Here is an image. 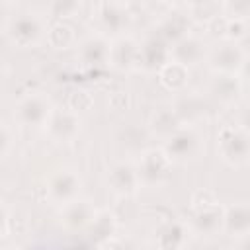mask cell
<instances>
[{"instance_id": "1", "label": "cell", "mask_w": 250, "mask_h": 250, "mask_svg": "<svg viewBox=\"0 0 250 250\" xmlns=\"http://www.w3.org/2000/svg\"><path fill=\"white\" fill-rule=\"evenodd\" d=\"M217 152L230 168H242L250 158V137L244 125H225L217 135Z\"/></svg>"}, {"instance_id": "2", "label": "cell", "mask_w": 250, "mask_h": 250, "mask_svg": "<svg viewBox=\"0 0 250 250\" xmlns=\"http://www.w3.org/2000/svg\"><path fill=\"white\" fill-rule=\"evenodd\" d=\"M6 35L20 49L37 47L47 35V21L35 12H21L6 23Z\"/></svg>"}, {"instance_id": "3", "label": "cell", "mask_w": 250, "mask_h": 250, "mask_svg": "<svg viewBox=\"0 0 250 250\" xmlns=\"http://www.w3.org/2000/svg\"><path fill=\"white\" fill-rule=\"evenodd\" d=\"M205 139L195 125H180L170 137L164 139V150L172 162H191L203 152Z\"/></svg>"}, {"instance_id": "4", "label": "cell", "mask_w": 250, "mask_h": 250, "mask_svg": "<svg viewBox=\"0 0 250 250\" xmlns=\"http://www.w3.org/2000/svg\"><path fill=\"white\" fill-rule=\"evenodd\" d=\"M172 160L164 148H148L145 150L139 160L135 162L141 188H160L170 180L172 174Z\"/></svg>"}, {"instance_id": "5", "label": "cell", "mask_w": 250, "mask_h": 250, "mask_svg": "<svg viewBox=\"0 0 250 250\" xmlns=\"http://www.w3.org/2000/svg\"><path fill=\"white\" fill-rule=\"evenodd\" d=\"M94 20L100 33L123 35L131 23V10L125 0H100L94 10Z\"/></svg>"}, {"instance_id": "6", "label": "cell", "mask_w": 250, "mask_h": 250, "mask_svg": "<svg viewBox=\"0 0 250 250\" xmlns=\"http://www.w3.org/2000/svg\"><path fill=\"white\" fill-rule=\"evenodd\" d=\"M51 111H53V102L45 92H29L18 100L14 115H16V121L21 125L39 127V125H45Z\"/></svg>"}, {"instance_id": "7", "label": "cell", "mask_w": 250, "mask_h": 250, "mask_svg": "<svg viewBox=\"0 0 250 250\" xmlns=\"http://www.w3.org/2000/svg\"><path fill=\"white\" fill-rule=\"evenodd\" d=\"M205 57L213 72L238 74V70L246 62V51L238 45V41H227V39L217 43Z\"/></svg>"}, {"instance_id": "8", "label": "cell", "mask_w": 250, "mask_h": 250, "mask_svg": "<svg viewBox=\"0 0 250 250\" xmlns=\"http://www.w3.org/2000/svg\"><path fill=\"white\" fill-rule=\"evenodd\" d=\"M80 115L72 107H62L51 111V115L45 121V129L49 137L57 143H70L78 137L80 133Z\"/></svg>"}, {"instance_id": "9", "label": "cell", "mask_w": 250, "mask_h": 250, "mask_svg": "<svg viewBox=\"0 0 250 250\" xmlns=\"http://www.w3.org/2000/svg\"><path fill=\"white\" fill-rule=\"evenodd\" d=\"M141 61V41L131 35H117L109 43L107 64L117 70H135Z\"/></svg>"}, {"instance_id": "10", "label": "cell", "mask_w": 250, "mask_h": 250, "mask_svg": "<svg viewBox=\"0 0 250 250\" xmlns=\"http://www.w3.org/2000/svg\"><path fill=\"white\" fill-rule=\"evenodd\" d=\"M80 188H82L80 176L70 168H62V170H57L49 178V182H47V197L53 203L62 205V203L78 197L80 195Z\"/></svg>"}, {"instance_id": "11", "label": "cell", "mask_w": 250, "mask_h": 250, "mask_svg": "<svg viewBox=\"0 0 250 250\" xmlns=\"http://www.w3.org/2000/svg\"><path fill=\"white\" fill-rule=\"evenodd\" d=\"M107 186L119 197H127V195L133 197L139 191V188H141L135 162L121 160V162L113 164L111 170H109V174H107Z\"/></svg>"}, {"instance_id": "12", "label": "cell", "mask_w": 250, "mask_h": 250, "mask_svg": "<svg viewBox=\"0 0 250 250\" xmlns=\"http://www.w3.org/2000/svg\"><path fill=\"white\" fill-rule=\"evenodd\" d=\"M207 55V49H205V41L193 33H188L184 37H180L178 41L172 43L170 47V59L184 64V66H193L197 62H201Z\"/></svg>"}, {"instance_id": "13", "label": "cell", "mask_w": 250, "mask_h": 250, "mask_svg": "<svg viewBox=\"0 0 250 250\" xmlns=\"http://www.w3.org/2000/svg\"><path fill=\"white\" fill-rule=\"evenodd\" d=\"M96 215V207L90 199H82V197H74L66 203L61 205V223L66 227V229H72V230H78V229H84L90 225V221L94 219Z\"/></svg>"}, {"instance_id": "14", "label": "cell", "mask_w": 250, "mask_h": 250, "mask_svg": "<svg viewBox=\"0 0 250 250\" xmlns=\"http://www.w3.org/2000/svg\"><path fill=\"white\" fill-rule=\"evenodd\" d=\"M109 39L104 33H94L88 35L84 41H80L78 45V59L84 66L96 68L102 64H107V57H109Z\"/></svg>"}, {"instance_id": "15", "label": "cell", "mask_w": 250, "mask_h": 250, "mask_svg": "<svg viewBox=\"0 0 250 250\" xmlns=\"http://www.w3.org/2000/svg\"><path fill=\"white\" fill-rule=\"evenodd\" d=\"M223 232L232 238H246L250 232V205L246 201L223 207Z\"/></svg>"}, {"instance_id": "16", "label": "cell", "mask_w": 250, "mask_h": 250, "mask_svg": "<svg viewBox=\"0 0 250 250\" xmlns=\"http://www.w3.org/2000/svg\"><path fill=\"white\" fill-rule=\"evenodd\" d=\"M193 211H195L193 223H191L193 232L203 236H215L223 230V205H219V201L197 207Z\"/></svg>"}, {"instance_id": "17", "label": "cell", "mask_w": 250, "mask_h": 250, "mask_svg": "<svg viewBox=\"0 0 250 250\" xmlns=\"http://www.w3.org/2000/svg\"><path fill=\"white\" fill-rule=\"evenodd\" d=\"M191 227L182 219H168L154 230V242L162 248H178L188 244Z\"/></svg>"}, {"instance_id": "18", "label": "cell", "mask_w": 250, "mask_h": 250, "mask_svg": "<svg viewBox=\"0 0 250 250\" xmlns=\"http://www.w3.org/2000/svg\"><path fill=\"white\" fill-rule=\"evenodd\" d=\"M189 33V14L184 10H170L162 16V20L158 21V29L156 35L160 39H164L166 43H174L180 37Z\"/></svg>"}, {"instance_id": "19", "label": "cell", "mask_w": 250, "mask_h": 250, "mask_svg": "<svg viewBox=\"0 0 250 250\" xmlns=\"http://www.w3.org/2000/svg\"><path fill=\"white\" fill-rule=\"evenodd\" d=\"M170 59V47L166 45L164 39H160L158 35L146 37L141 43V61H139V68H146V70H158L166 61Z\"/></svg>"}, {"instance_id": "20", "label": "cell", "mask_w": 250, "mask_h": 250, "mask_svg": "<svg viewBox=\"0 0 250 250\" xmlns=\"http://www.w3.org/2000/svg\"><path fill=\"white\" fill-rule=\"evenodd\" d=\"M209 92L225 102V104H230L234 102L240 94H242V84H240V78L238 74H229V72H215L211 82H209Z\"/></svg>"}, {"instance_id": "21", "label": "cell", "mask_w": 250, "mask_h": 250, "mask_svg": "<svg viewBox=\"0 0 250 250\" xmlns=\"http://www.w3.org/2000/svg\"><path fill=\"white\" fill-rule=\"evenodd\" d=\"M180 121L188 123V125H195L199 119L205 117L207 113V104L201 96L197 94H184L176 104H172Z\"/></svg>"}, {"instance_id": "22", "label": "cell", "mask_w": 250, "mask_h": 250, "mask_svg": "<svg viewBox=\"0 0 250 250\" xmlns=\"http://www.w3.org/2000/svg\"><path fill=\"white\" fill-rule=\"evenodd\" d=\"M180 125H182V121H180V117H178V113H176V109H174L172 104L158 107L150 115V119H148V127H150L152 135H156L160 139L170 137Z\"/></svg>"}, {"instance_id": "23", "label": "cell", "mask_w": 250, "mask_h": 250, "mask_svg": "<svg viewBox=\"0 0 250 250\" xmlns=\"http://www.w3.org/2000/svg\"><path fill=\"white\" fill-rule=\"evenodd\" d=\"M158 78L160 84L170 90V92H184V88L188 86V78H189V70L188 66L168 59L160 68H158Z\"/></svg>"}, {"instance_id": "24", "label": "cell", "mask_w": 250, "mask_h": 250, "mask_svg": "<svg viewBox=\"0 0 250 250\" xmlns=\"http://www.w3.org/2000/svg\"><path fill=\"white\" fill-rule=\"evenodd\" d=\"M45 41L51 49L55 51H62V49H68L76 43V33H74V27L64 23L62 20L55 21L51 27H47V35H45Z\"/></svg>"}, {"instance_id": "25", "label": "cell", "mask_w": 250, "mask_h": 250, "mask_svg": "<svg viewBox=\"0 0 250 250\" xmlns=\"http://www.w3.org/2000/svg\"><path fill=\"white\" fill-rule=\"evenodd\" d=\"M90 234L92 236H98L100 242H105L107 238H111L115 234V229H117V217L113 215V211L109 209H102V211H96L94 219L90 221Z\"/></svg>"}, {"instance_id": "26", "label": "cell", "mask_w": 250, "mask_h": 250, "mask_svg": "<svg viewBox=\"0 0 250 250\" xmlns=\"http://www.w3.org/2000/svg\"><path fill=\"white\" fill-rule=\"evenodd\" d=\"M82 4L84 0H49V12L57 20H70L80 12Z\"/></svg>"}, {"instance_id": "27", "label": "cell", "mask_w": 250, "mask_h": 250, "mask_svg": "<svg viewBox=\"0 0 250 250\" xmlns=\"http://www.w3.org/2000/svg\"><path fill=\"white\" fill-rule=\"evenodd\" d=\"M223 2H225V16L248 20V16H250V0H223Z\"/></svg>"}, {"instance_id": "28", "label": "cell", "mask_w": 250, "mask_h": 250, "mask_svg": "<svg viewBox=\"0 0 250 250\" xmlns=\"http://www.w3.org/2000/svg\"><path fill=\"white\" fill-rule=\"evenodd\" d=\"M215 201H219V199H217V195H215L213 191H209V189H199V191H195L193 197H191V207L197 209V207H203V205H211V203H215Z\"/></svg>"}, {"instance_id": "29", "label": "cell", "mask_w": 250, "mask_h": 250, "mask_svg": "<svg viewBox=\"0 0 250 250\" xmlns=\"http://www.w3.org/2000/svg\"><path fill=\"white\" fill-rule=\"evenodd\" d=\"M12 143H14V137H12L10 127L0 121V158H4V156L10 152Z\"/></svg>"}, {"instance_id": "30", "label": "cell", "mask_w": 250, "mask_h": 250, "mask_svg": "<svg viewBox=\"0 0 250 250\" xmlns=\"http://www.w3.org/2000/svg\"><path fill=\"white\" fill-rule=\"evenodd\" d=\"M92 105V98L86 94V92H76L72 96V109L74 111H80V109H88Z\"/></svg>"}, {"instance_id": "31", "label": "cell", "mask_w": 250, "mask_h": 250, "mask_svg": "<svg viewBox=\"0 0 250 250\" xmlns=\"http://www.w3.org/2000/svg\"><path fill=\"white\" fill-rule=\"evenodd\" d=\"M8 230H10V211L6 203L0 199V236H6Z\"/></svg>"}, {"instance_id": "32", "label": "cell", "mask_w": 250, "mask_h": 250, "mask_svg": "<svg viewBox=\"0 0 250 250\" xmlns=\"http://www.w3.org/2000/svg\"><path fill=\"white\" fill-rule=\"evenodd\" d=\"M4 72H6V59H4V55L0 53V80H2Z\"/></svg>"}, {"instance_id": "33", "label": "cell", "mask_w": 250, "mask_h": 250, "mask_svg": "<svg viewBox=\"0 0 250 250\" xmlns=\"http://www.w3.org/2000/svg\"><path fill=\"white\" fill-rule=\"evenodd\" d=\"M160 2H162V4H174L176 0H160Z\"/></svg>"}, {"instance_id": "34", "label": "cell", "mask_w": 250, "mask_h": 250, "mask_svg": "<svg viewBox=\"0 0 250 250\" xmlns=\"http://www.w3.org/2000/svg\"><path fill=\"white\" fill-rule=\"evenodd\" d=\"M4 2H16V0H4Z\"/></svg>"}]
</instances>
